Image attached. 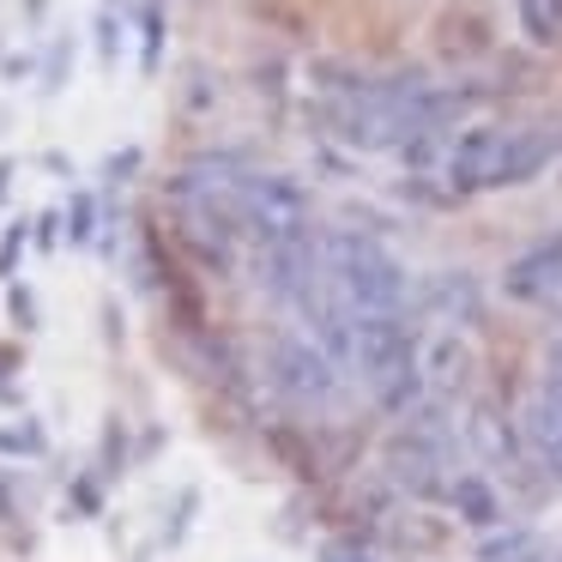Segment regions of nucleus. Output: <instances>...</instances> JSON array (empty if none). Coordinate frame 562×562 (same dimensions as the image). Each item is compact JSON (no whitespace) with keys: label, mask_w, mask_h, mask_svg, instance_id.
Returning <instances> with one entry per match:
<instances>
[{"label":"nucleus","mask_w":562,"mask_h":562,"mask_svg":"<svg viewBox=\"0 0 562 562\" xmlns=\"http://www.w3.org/2000/svg\"><path fill=\"white\" fill-rule=\"evenodd\" d=\"M243 188H248V170L236 158H194L170 176V188H164L176 236H182L200 260H212V267H231L236 248L248 243Z\"/></svg>","instance_id":"1"},{"label":"nucleus","mask_w":562,"mask_h":562,"mask_svg":"<svg viewBox=\"0 0 562 562\" xmlns=\"http://www.w3.org/2000/svg\"><path fill=\"white\" fill-rule=\"evenodd\" d=\"M321 267L327 284L351 315H412L417 284L405 279V267L363 231H333L321 236Z\"/></svg>","instance_id":"2"},{"label":"nucleus","mask_w":562,"mask_h":562,"mask_svg":"<svg viewBox=\"0 0 562 562\" xmlns=\"http://www.w3.org/2000/svg\"><path fill=\"white\" fill-rule=\"evenodd\" d=\"M351 375L381 412H412L424 400V387H417V339L405 327V315H357Z\"/></svg>","instance_id":"3"},{"label":"nucleus","mask_w":562,"mask_h":562,"mask_svg":"<svg viewBox=\"0 0 562 562\" xmlns=\"http://www.w3.org/2000/svg\"><path fill=\"white\" fill-rule=\"evenodd\" d=\"M453 448H460V417H453V405L417 400V417L387 441V477L400 490L436 496V490H448V477L460 472V465H453Z\"/></svg>","instance_id":"4"},{"label":"nucleus","mask_w":562,"mask_h":562,"mask_svg":"<svg viewBox=\"0 0 562 562\" xmlns=\"http://www.w3.org/2000/svg\"><path fill=\"white\" fill-rule=\"evenodd\" d=\"M267 381L291 412H339V400H345V369L308 333H272Z\"/></svg>","instance_id":"5"},{"label":"nucleus","mask_w":562,"mask_h":562,"mask_svg":"<svg viewBox=\"0 0 562 562\" xmlns=\"http://www.w3.org/2000/svg\"><path fill=\"white\" fill-rule=\"evenodd\" d=\"M243 224L255 248H296L315 243V206L296 176H248L243 188Z\"/></svg>","instance_id":"6"},{"label":"nucleus","mask_w":562,"mask_h":562,"mask_svg":"<svg viewBox=\"0 0 562 562\" xmlns=\"http://www.w3.org/2000/svg\"><path fill=\"white\" fill-rule=\"evenodd\" d=\"M502 146H508V127L465 122L448 139V151H441V182L453 194H496L502 188Z\"/></svg>","instance_id":"7"},{"label":"nucleus","mask_w":562,"mask_h":562,"mask_svg":"<svg viewBox=\"0 0 562 562\" xmlns=\"http://www.w3.org/2000/svg\"><path fill=\"white\" fill-rule=\"evenodd\" d=\"M417 387L429 405H460V393L472 387V339L465 327H429L417 339Z\"/></svg>","instance_id":"8"},{"label":"nucleus","mask_w":562,"mask_h":562,"mask_svg":"<svg viewBox=\"0 0 562 562\" xmlns=\"http://www.w3.org/2000/svg\"><path fill=\"white\" fill-rule=\"evenodd\" d=\"M502 291H508L514 303L538 308V315L562 321V236H544V243H532L526 255H514L508 267H502Z\"/></svg>","instance_id":"9"},{"label":"nucleus","mask_w":562,"mask_h":562,"mask_svg":"<svg viewBox=\"0 0 562 562\" xmlns=\"http://www.w3.org/2000/svg\"><path fill=\"white\" fill-rule=\"evenodd\" d=\"M412 303L424 308L436 327H477V321H484V284L460 267H441V272H429V279H417Z\"/></svg>","instance_id":"10"},{"label":"nucleus","mask_w":562,"mask_h":562,"mask_svg":"<svg viewBox=\"0 0 562 562\" xmlns=\"http://www.w3.org/2000/svg\"><path fill=\"white\" fill-rule=\"evenodd\" d=\"M520 436L532 448V460L562 477V381H538L532 387V400L520 412Z\"/></svg>","instance_id":"11"},{"label":"nucleus","mask_w":562,"mask_h":562,"mask_svg":"<svg viewBox=\"0 0 562 562\" xmlns=\"http://www.w3.org/2000/svg\"><path fill=\"white\" fill-rule=\"evenodd\" d=\"M550 158H557V134H550V127H508V146H502V188L532 182Z\"/></svg>","instance_id":"12"},{"label":"nucleus","mask_w":562,"mask_h":562,"mask_svg":"<svg viewBox=\"0 0 562 562\" xmlns=\"http://www.w3.org/2000/svg\"><path fill=\"white\" fill-rule=\"evenodd\" d=\"M448 502H453V514H460L465 526H496V514H502V502H496V490H490L484 472H453L448 477Z\"/></svg>","instance_id":"13"},{"label":"nucleus","mask_w":562,"mask_h":562,"mask_svg":"<svg viewBox=\"0 0 562 562\" xmlns=\"http://www.w3.org/2000/svg\"><path fill=\"white\" fill-rule=\"evenodd\" d=\"M514 19H520V37L538 49L562 43V0H514Z\"/></svg>","instance_id":"14"},{"label":"nucleus","mask_w":562,"mask_h":562,"mask_svg":"<svg viewBox=\"0 0 562 562\" xmlns=\"http://www.w3.org/2000/svg\"><path fill=\"white\" fill-rule=\"evenodd\" d=\"M321 562H375V557H369V544H345L339 538V544H321Z\"/></svg>","instance_id":"15"},{"label":"nucleus","mask_w":562,"mask_h":562,"mask_svg":"<svg viewBox=\"0 0 562 562\" xmlns=\"http://www.w3.org/2000/svg\"><path fill=\"white\" fill-rule=\"evenodd\" d=\"M25 236H31V224H13V231H7V243H0V272H13V260H19V248H25Z\"/></svg>","instance_id":"16"},{"label":"nucleus","mask_w":562,"mask_h":562,"mask_svg":"<svg viewBox=\"0 0 562 562\" xmlns=\"http://www.w3.org/2000/svg\"><path fill=\"white\" fill-rule=\"evenodd\" d=\"M86 236H91V200L79 194L74 200V243H86Z\"/></svg>","instance_id":"17"},{"label":"nucleus","mask_w":562,"mask_h":562,"mask_svg":"<svg viewBox=\"0 0 562 562\" xmlns=\"http://www.w3.org/2000/svg\"><path fill=\"white\" fill-rule=\"evenodd\" d=\"M544 381H562V339L544 351Z\"/></svg>","instance_id":"18"},{"label":"nucleus","mask_w":562,"mask_h":562,"mask_svg":"<svg viewBox=\"0 0 562 562\" xmlns=\"http://www.w3.org/2000/svg\"><path fill=\"white\" fill-rule=\"evenodd\" d=\"M7 176H13V164H0V182H7Z\"/></svg>","instance_id":"19"}]
</instances>
